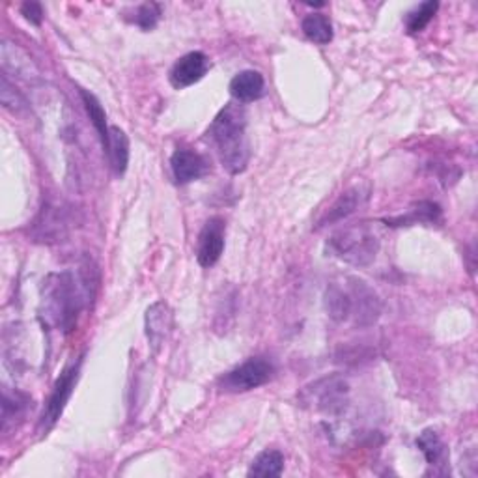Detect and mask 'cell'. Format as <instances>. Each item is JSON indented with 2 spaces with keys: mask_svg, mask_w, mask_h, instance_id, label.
Wrapping results in <instances>:
<instances>
[{
  "mask_svg": "<svg viewBox=\"0 0 478 478\" xmlns=\"http://www.w3.org/2000/svg\"><path fill=\"white\" fill-rule=\"evenodd\" d=\"M92 269L51 273L42 288V317L44 322L58 331L70 333L75 329L81 312L93 296Z\"/></svg>",
  "mask_w": 478,
  "mask_h": 478,
  "instance_id": "cell-1",
  "label": "cell"
},
{
  "mask_svg": "<svg viewBox=\"0 0 478 478\" xmlns=\"http://www.w3.org/2000/svg\"><path fill=\"white\" fill-rule=\"evenodd\" d=\"M301 28L305 36L317 45H327L333 42V24L324 14H308L303 19Z\"/></svg>",
  "mask_w": 478,
  "mask_h": 478,
  "instance_id": "cell-18",
  "label": "cell"
},
{
  "mask_svg": "<svg viewBox=\"0 0 478 478\" xmlns=\"http://www.w3.org/2000/svg\"><path fill=\"white\" fill-rule=\"evenodd\" d=\"M36 238L40 241H62L66 236V217H63V210L60 206L45 204L38 220H36Z\"/></svg>",
  "mask_w": 478,
  "mask_h": 478,
  "instance_id": "cell-13",
  "label": "cell"
},
{
  "mask_svg": "<svg viewBox=\"0 0 478 478\" xmlns=\"http://www.w3.org/2000/svg\"><path fill=\"white\" fill-rule=\"evenodd\" d=\"M208 70H210V58L204 53H200V51L187 53L172 66L171 83L178 90L193 86L195 83L204 79Z\"/></svg>",
  "mask_w": 478,
  "mask_h": 478,
  "instance_id": "cell-11",
  "label": "cell"
},
{
  "mask_svg": "<svg viewBox=\"0 0 478 478\" xmlns=\"http://www.w3.org/2000/svg\"><path fill=\"white\" fill-rule=\"evenodd\" d=\"M171 169H172L174 180L185 185V183L200 180L208 172V163H206V159L195 150L178 148L171 157Z\"/></svg>",
  "mask_w": 478,
  "mask_h": 478,
  "instance_id": "cell-12",
  "label": "cell"
},
{
  "mask_svg": "<svg viewBox=\"0 0 478 478\" xmlns=\"http://www.w3.org/2000/svg\"><path fill=\"white\" fill-rule=\"evenodd\" d=\"M284 471V456L280 451L269 449L260 453L257 458L252 460L250 469H249V476H280Z\"/></svg>",
  "mask_w": 478,
  "mask_h": 478,
  "instance_id": "cell-20",
  "label": "cell"
},
{
  "mask_svg": "<svg viewBox=\"0 0 478 478\" xmlns=\"http://www.w3.org/2000/svg\"><path fill=\"white\" fill-rule=\"evenodd\" d=\"M21 14L24 15V19H26L28 23L36 24V26H40L42 21H44V8H42V5H38V3H24V5L21 6Z\"/></svg>",
  "mask_w": 478,
  "mask_h": 478,
  "instance_id": "cell-23",
  "label": "cell"
},
{
  "mask_svg": "<svg viewBox=\"0 0 478 478\" xmlns=\"http://www.w3.org/2000/svg\"><path fill=\"white\" fill-rule=\"evenodd\" d=\"M225 234H227V222L222 217H211L206 220L204 229L199 236L197 247V259L202 268H211L219 262L225 250Z\"/></svg>",
  "mask_w": 478,
  "mask_h": 478,
  "instance_id": "cell-9",
  "label": "cell"
},
{
  "mask_svg": "<svg viewBox=\"0 0 478 478\" xmlns=\"http://www.w3.org/2000/svg\"><path fill=\"white\" fill-rule=\"evenodd\" d=\"M370 193H372V187L370 183H365V181L346 189L344 193L329 206L327 213L320 219V222H317V227L335 225V222H340L347 219L349 215H354L356 211H359L363 206L368 204Z\"/></svg>",
  "mask_w": 478,
  "mask_h": 478,
  "instance_id": "cell-8",
  "label": "cell"
},
{
  "mask_svg": "<svg viewBox=\"0 0 478 478\" xmlns=\"http://www.w3.org/2000/svg\"><path fill=\"white\" fill-rule=\"evenodd\" d=\"M326 308L333 322H352L356 327H370L381 316L377 294L365 280L356 277H344L327 286Z\"/></svg>",
  "mask_w": 478,
  "mask_h": 478,
  "instance_id": "cell-2",
  "label": "cell"
},
{
  "mask_svg": "<svg viewBox=\"0 0 478 478\" xmlns=\"http://www.w3.org/2000/svg\"><path fill=\"white\" fill-rule=\"evenodd\" d=\"M441 220V208L435 202L423 200L419 204L413 206L407 215L387 219L385 222L389 227H409L417 225V222H424V225H435Z\"/></svg>",
  "mask_w": 478,
  "mask_h": 478,
  "instance_id": "cell-15",
  "label": "cell"
},
{
  "mask_svg": "<svg viewBox=\"0 0 478 478\" xmlns=\"http://www.w3.org/2000/svg\"><path fill=\"white\" fill-rule=\"evenodd\" d=\"M299 404L305 409L338 417L349 404V385L344 376L331 374L312 381L299 393Z\"/></svg>",
  "mask_w": 478,
  "mask_h": 478,
  "instance_id": "cell-5",
  "label": "cell"
},
{
  "mask_svg": "<svg viewBox=\"0 0 478 478\" xmlns=\"http://www.w3.org/2000/svg\"><path fill=\"white\" fill-rule=\"evenodd\" d=\"M219 161L229 174L238 176L245 172L250 159V144L247 137V114L245 109L234 103L225 105L215 116L208 130Z\"/></svg>",
  "mask_w": 478,
  "mask_h": 478,
  "instance_id": "cell-3",
  "label": "cell"
},
{
  "mask_svg": "<svg viewBox=\"0 0 478 478\" xmlns=\"http://www.w3.org/2000/svg\"><path fill=\"white\" fill-rule=\"evenodd\" d=\"M109 159L114 174L120 178L125 174L127 165H130V139L120 130V127H111V139H109Z\"/></svg>",
  "mask_w": 478,
  "mask_h": 478,
  "instance_id": "cell-16",
  "label": "cell"
},
{
  "mask_svg": "<svg viewBox=\"0 0 478 478\" xmlns=\"http://www.w3.org/2000/svg\"><path fill=\"white\" fill-rule=\"evenodd\" d=\"M275 366L266 357H252L219 379V387L229 393H247L266 385L273 377Z\"/></svg>",
  "mask_w": 478,
  "mask_h": 478,
  "instance_id": "cell-6",
  "label": "cell"
},
{
  "mask_svg": "<svg viewBox=\"0 0 478 478\" xmlns=\"http://www.w3.org/2000/svg\"><path fill=\"white\" fill-rule=\"evenodd\" d=\"M159 19H161V5L157 3H146V5H141L137 10H135V15H133V23L142 28V30H153L159 23Z\"/></svg>",
  "mask_w": 478,
  "mask_h": 478,
  "instance_id": "cell-22",
  "label": "cell"
},
{
  "mask_svg": "<svg viewBox=\"0 0 478 478\" xmlns=\"http://www.w3.org/2000/svg\"><path fill=\"white\" fill-rule=\"evenodd\" d=\"M174 327V314L165 301H157L146 310V338L153 352H159Z\"/></svg>",
  "mask_w": 478,
  "mask_h": 478,
  "instance_id": "cell-10",
  "label": "cell"
},
{
  "mask_svg": "<svg viewBox=\"0 0 478 478\" xmlns=\"http://www.w3.org/2000/svg\"><path fill=\"white\" fill-rule=\"evenodd\" d=\"M81 98L84 103V109L90 116V122L93 123L95 132H98L100 139H102V146L107 151L109 150V139H111V127L107 125V114L103 105L100 103V100L95 98L93 93H90L88 90H81Z\"/></svg>",
  "mask_w": 478,
  "mask_h": 478,
  "instance_id": "cell-17",
  "label": "cell"
},
{
  "mask_svg": "<svg viewBox=\"0 0 478 478\" xmlns=\"http://www.w3.org/2000/svg\"><path fill=\"white\" fill-rule=\"evenodd\" d=\"M81 365H83V359H77V363H72L68 368H63V372L56 379V384H54V387H53V391L45 402L44 413H42V419H40L42 430L49 432L56 424V421L62 417V413H63V409H66V404L70 402L72 393L75 389Z\"/></svg>",
  "mask_w": 478,
  "mask_h": 478,
  "instance_id": "cell-7",
  "label": "cell"
},
{
  "mask_svg": "<svg viewBox=\"0 0 478 478\" xmlns=\"http://www.w3.org/2000/svg\"><path fill=\"white\" fill-rule=\"evenodd\" d=\"M264 90H266V81L262 73L254 70H245L230 81V93L239 103H252L260 100L264 95Z\"/></svg>",
  "mask_w": 478,
  "mask_h": 478,
  "instance_id": "cell-14",
  "label": "cell"
},
{
  "mask_svg": "<svg viewBox=\"0 0 478 478\" xmlns=\"http://www.w3.org/2000/svg\"><path fill=\"white\" fill-rule=\"evenodd\" d=\"M417 447L424 454L428 465H441L447 460V447H444L443 439L435 430H424L419 439H417Z\"/></svg>",
  "mask_w": 478,
  "mask_h": 478,
  "instance_id": "cell-19",
  "label": "cell"
},
{
  "mask_svg": "<svg viewBox=\"0 0 478 478\" xmlns=\"http://www.w3.org/2000/svg\"><path fill=\"white\" fill-rule=\"evenodd\" d=\"M437 10H439V3H435V0H428V3H423L419 8L409 12L405 17V28L409 34H417V32L424 30L437 14Z\"/></svg>",
  "mask_w": 478,
  "mask_h": 478,
  "instance_id": "cell-21",
  "label": "cell"
},
{
  "mask_svg": "<svg viewBox=\"0 0 478 478\" xmlns=\"http://www.w3.org/2000/svg\"><path fill=\"white\" fill-rule=\"evenodd\" d=\"M379 247L381 241L377 232L374 230V227L366 225V222H357V225L338 229L329 236L326 243V249L331 257L356 268L370 266L377 257Z\"/></svg>",
  "mask_w": 478,
  "mask_h": 478,
  "instance_id": "cell-4",
  "label": "cell"
}]
</instances>
